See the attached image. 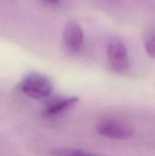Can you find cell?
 Returning <instances> with one entry per match:
<instances>
[{
  "mask_svg": "<svg viewBox=\"0 0 155 156\" xmlns=\"http://www.w3.org/2000/svg\"><path fill=\"white\" fill-rule=\"evenodd\" d=\"M20 89L27 97L43 99L51 94L53 86L46 76L40 73H33L24 78L20 84Z\"/></svg>",
  "mask_w": 155,
  "mask_h": 156,
  "instance_id": "1",
  "label": "cell"
},
{
  "mask_svg": "<svg viewBox=\"0 0 155 156\" xmlns=\"http://www.w3.org/2000/svg\"><path fill=\"white\" fill-rule=\"evenodd\" d=\"M108 57L114 72L123 73L129 66V59L126 45L119 39H112L108 44Z\"/></svg>",
  "mask_w": 155,
  "mask_h": 156,
  "instance_id": "2",
  "label": "cell"
},
{
  "mask_svg": "<svg viewBox=\"0 0 155 156\" xmlns=\"http://www.w3.org/2000/svg\"><path fill=\"white\" fill-rule=\"evenodd\" d=\"M84 34L78 23L70 21L65 26L63 31L64 48L71 54L78 53L83 44Z\"/></svg>",
  "mask_w": 155,
  "mask_h": 156,
  "instance_id": "3",
  "label": "cell"
},
{
  "mask_svg": "<svg viewBox=\"0 0 155 156\" xmlns=\"http://www.w3.org/2000/svg\"><path fill=\"white\" fill-rule=\"evenodd\" d=\"M100 135L112 140H128L133 135L132 129L128 126L112 121L102 122L97 127Z\"/></svg>",
  "mask_w": 155,
  "mask_h": 156,
  "instance_id": "4",
  "label": "cell"
},
{
  "mask_svg": "<svg viewBox=\"0 0 155 156\" xmlns=\"http://www.w3.org/2000/svg\"><path fill=\"white\" fill-rule=\"evenodd\" d=\"M78 101L76 97H70L66 98H57L50 102L46 108L43 114L44 116H54L67 109L72 108Z\"/></svg>",
  "mask_w": 155,
  "mask_h": 156,
  "instance_id": "5",
  "label": "cell"
},
{
  "mask_svg": "<svg viewBox=\"0 0 155 156\" xmlns=\"http://www.w3.org/2000/svg\"><path fill=\"white\" fill-rule=\"evenodd\" d=\"M144 47L147 54L155 59V25L147 27L144 35Z\"/></svg>",
  "mask_w": 155,
  "mask_h": 156,
  "instance_id": "6",
  "label": "cell"
},
{
  "mask_svg": "<svg viewBox=\"0 0 155 156\" xmlns=\"http://www.w3.org/2000/svg\"><path fill=\"white\" fill-rule=\"evenodd\" d=\"M53 156H91L85 152L74 149H61L52 152Z\"/></svg>",
  "mask_w": 155,
  "mask_h": 156,
  "instance_id": "7",
  "label": "cell"
},
{
  "mask_svg": "<svg viewBox=\"0 0 155 156\" xmlns=\"http://www.w3.org/2000/svg\"><path fill=\"white\" fill-rule=\"evenodd\" d=\"M43 1L46 2L51 3V4H56V3L59 2V0H43Z\"/></svg>",
  "mask_w": 155,
  "mask_h": 156,
  "instance_id": "8",
  "label": "cell"
}]
</instances>
